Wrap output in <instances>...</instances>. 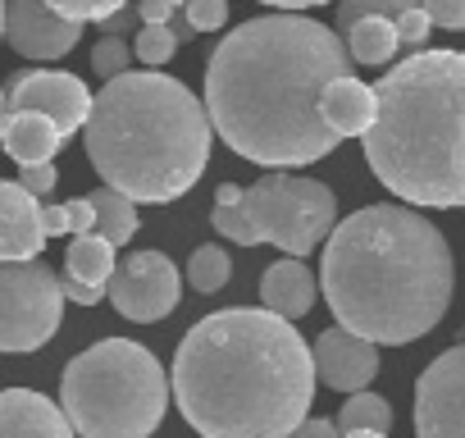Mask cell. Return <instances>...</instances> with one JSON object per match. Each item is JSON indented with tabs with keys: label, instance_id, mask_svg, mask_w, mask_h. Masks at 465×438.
Wrapping results in <instances>:
<instances>
[{
	"label": "cell",
	"instance_id": "obj_19",
	"mask_svg": "<svg viewBox=\"0 0 465 438\" xmlns=\"http://www.w3.org/2000/svg\"><path fill=\"white\" fill-rule=\"evenodd\" d=\"M347 55H351V65H370V69H379V65H388L397 51H401V42H397V24L392 19H379V15H370V19H356L351 28H347Z\"/></svg>",
	"mask_w": 465,
	"mask_h": 438
},
{
	"label": "cell",
	"instance_id": "obj_42",
	"mask_svg": "<svg viewBox=\"0 0 465 438\" xmlns=\"http://www.w3.org/2000/svg\"><path fill=\"white\" fill-rule=\"evenodd\" d=\"M5 5H10V0H0V37H5Z\"/></svg>",
	"mask_w": 465,
	"mask_h": 438
},
{
	"label": "cell",
	"instance_id": "obj_28",
	"mask_svg": "<svg viewBox=\"0 0 465 438\" xmlns=\"http://www.w3.org/2000/svg\"><path fill=\"white\" fill-rule=\"evenodd\" d=\"M46 5L64 19H78V24H105L110 15H119L128 0H46Z\"/></svg>",
	"mask_w": 465,
	"mask_h": 438
},
{
	"label": "cell",
	"instance_id": "obj_33",
	"mask_svg": "<svg viewBox=\"0 0 465 438\" xmlns=\"http://www.w3.org/2000/svg\"><path fill=\"white\" fill-rule=\"evenodd\" d=\"M60 284H64V302H74V306H101L105 302V288H96V284H78L74 274H64Z\"/></svg>",
	"mask_w": 465,
	"mask_h": 438
},
{
	"label": "cell",
	"instance_id": "obj_24",
	"mask_svg": "<svg viewBox=\"0 0 465 438\" xmlns=\"http://www.w3.org/2000/svg\"><path fill=\"white\" fill-rule=\"evenodd\" d=\"M173 51H178V37L169 33V24H142V33H137V42H133V55H137L146 69L169 65Z\"/></svg>",
	"mask_w": 465,
	"mask_h": 438
},
{
	"label": "cell",
	"instance_id": "obj_4",
	"mask_svg": "<svg viewBox=\"0 0 465 438\" xmlns=\"http://www.w3.org/2000/svg\"><path fill=\"white\" fill-rule=\"evenodd\" d=\"M83 142L105 187L137 205H169L205 174L214 128L205 101L178 78L160 69H128L92 96Z\"/></svg>",
	"mask_w": 465,
	"mask_h": 438
},
{
	"label": "cell",
	"instance_id": "obj_9",
	"mask_svg": "<svg viewBox=\"0 0 465 438\" xmlns=\"http://www.w3.org/2000/svg\"><path fill=\"white\" fill-rule=\"evenodd\" d=\"M178 293H183V279L164 252H128L124 261H114V274L105 284V297L114 302V311L133 324H155L173 315Z\"/></svg>",
	"mask_w": 465,
	"mask_h": 438
},
{
	"label": "cell",
	"instance_id": "obj_17",
	"mask_svg": "<svg viewBox=\"0 0 465 438\" xmlns=\"http://www.w3.org/2000/svg\"><path fill=\"white\" fill-rule=\"evenodd\" d=\"M320 114H324V124L338 133V137H365V128L374 124V114H379V96H374V87H365L361 78H333L329 87H324V96H320Z\"/></svg>",
	"mask_w": 465,
	"mask_h": 438
},
{
	"label": "cell",
	"instance_id": "obj_39",
	"mask_svg": "<svg viewBox=\"0 0 465 438\" xmlns=\"http://www.w3.org/2000/svg\"><path fill=\"white\" fill-rule=\"evenodd\" d=\"M169 33H173L178 42H192V37H196V28L187 24V15H183V10H173V15H169Z\"/></svg>",
	"mask_w": 465,
	"mask_h": 438
},
{
	"label": "cell",
	"instance_id": "obj_35",
	"mask_svg": "<svg viewBox=\"0 0 465 438\" xmlns=\"http://www.w3.org/2000/svg\"><path fill=\"white\" fill-rule=\"evenodd\" d=\"M42 234H46V238H64V234H74L64 205H42Z\"/></svg>",
	"mask_w": 465,
	"mask_h": 438
},
{
	"label": "cell",
	"instance_id": "obj_7",
	"mask_svg": "<svg viewBox=\"0 0 465 438\" xmlns=\"http://www.w3.org/2000/svg\"><path fill=\"white\" fill-rule=\"evenodd\" d=\"M242 214L261 243L279 247L292 261H306L338 224V196L320 178H302L292 169H270L252 187H242Z\"/></svg>",
	"mask_w": 465,
	"mask_h": 438
},
{
	"label": "cell",
	"instance_id": "obj_37",
	"mask_svg": "<svg viewBox=\"0 0 465 438\" xmlns=\"http://www.w3.org/2000/svg\"><path fill=\"white\" fill-rule=\"evenodd\" d=\"M173 10H178L173 0H137V19L142 24H169Z\"/></svg>",
	"mask_w": 465,
	"mask_h": 438
},
{
	"label": "cell",
	"instance_id": "obj_29",
	"mask_svg": "<svg viewBox=\"0 0 465 438\" xmlns=\"http://www.w3.org/2000/svg\"><path fill=\"white\" fill-rule=\"evenodd\" d=\"M187 24L196 33H219L228 24V0H187Z\"/></svg>",
	"mask_w": 465,
	"mask_h": 438
},
{
	"label": "cell",
	"instance_id": "obj_12",
	"mask_svg": "<svg viewBox=\"0 0 465 438\" xmlns=\"http://www.w3.org/2000/svg\"><path fill=\"white\" fill-rule=\"evenodd\" d=\"M5 42L24 60H64L83 42V24L55 15L46 0H10L5 5Z\"/></svg>",
	"mask_w": 465,
	"mask_h": 438
},
{
	"label": "cell",
	"instance_id": "obj_2",
	"mask_svg": "<svg viewBox=\"0 0 465 438\" xmlns=\"http://www.w3.org/2000/svg\"><path fill=\"white\" fill-rule=\"evenodd\" d=\"M315 383L297 324L256 306L196 320L169 370V393L196 438H288L306 420Z\"/></svg>",
	"mask_w": 465,
	"mask_h": 438
},
{
	"label": "cell",
	"instance_id": "obj_14",
	"mask_svg": "<svg viewBox=\"0 0 465 438\" xmlns=\"http://www.w3.org/2000/svg\"><path fill=\"white\" fill-rule=\"evenodd\" d=\"M0 438H78L64 406L33 388H0Z\"/></svg>",
	"mask_w": 465,
	"mask_h": 438
},
{
	"label": "cell",
	"instance_id": "obj_15",
	"mask_svg": "<svg viewBox=\"0 0 465 438\" xmlns=\"http://www.w3.org/2000/svg\"><path fill=\"white\" fill-rule=\"evenodd\" d=\"M42 205L19 183L0 178V261H33L42 256Z\"/></svg>",
	"mask_w": 465,
	"mask_h": 438
},
{
	"label": "cell",
	"instance_id": "obj_36",
	"mask_svg": "<svg viewBox=\"0 0 465 438\" xmlns=\"http://www.w3.org/2000/svg\"><path fill=\"white\" fill-rule=\"evenodd\" d=\"M288 438H342V433H338V424H333V420L306 415V420H302V424H297V429H292Z\"/></svg>",
	"mask_w": 465,
	"mask_h": 438
},
{
	"label": "cell",
	"instance_id": "obj_21",
	"mask_svg": "<svg viewBox=\"0 0 465 438\" xmlns=\"http://www.w3.org/2000/svg\"><path fill=\"white\" fill-rule=\"evenodd\" d=\"M64 274H74L78 284H96L105 288L114 274V247L101 234H74L69 256H64Z\"/></svg>",
	"mask_w": 465,
	"mask_h": 438
},
{
	"label": "cell",
	"instance_id": "obj_26",
	"mask_svg": "<svg viewBox=\"0 0 465 438\" xmlns=\"http://www.w3.org/2000/svg\"><path fill=\"white\" fill-rule=\"evenodd\" d=\"M128 65H133V46L124 42V37H101L96 46H92V74L96 78H119V74H128Z\"/></svg>",
	"mask_w": 465,
	"mask_h": 438
},
{
	"label": "cell",
	"instance_id": "obj_41",
	"mask_svg": "<svg viewBox=\"0 0 465 438\" xmlns=\"http://www.w3.org/2000/svg\"><path fill=\"white\" fill-rule=\"evenodd\" d=\"M5 119H10V101H5V92H0V133H5Z\"/></svg>",
	"mask_w": 465,
	"mask_h": 438
},
{
	"label": "cell",
	"instance_id": "obj_1",
	"mask_svg": "<svg viewBox=\"0 0 465 438\" xmlns=\"http://www.w3.org/2000/svg\"><path fill=\"white\" fill-rule=\"evenodd\" d=\"M351 74L347 42L306 15H261L232 28L205 60V114L219 142L265 169H302L338 151L320 114L333 78Z\"/></svg>",
	"mask_w": 465,
	"mask_h": 438
},
{
	"label": "cell",
	"instance_id": "obj_10",
	"mask_svg": "<svg viewBox=\"0 0 465 438\" xmlns=\"http://www.w3.org/2000/svg\"><path fill=\"white\" fill-rule=\"evenodd\" d=\"M415 438H465V343L424 365L415 383Z\"/></svg>",
	"mask_w": 465,
	"mask_h": 438
},
{
	"label": "cell",
	"instance_id": "obj_18",
	"mask_svg": "<svg viewBox=\"0 0 465 438\" xmlns=\"http://www.w3.org/2000/svg\"><path fill=\"white\" fill-rule=\"evenodd\" d=\"M60 142H64L60 124L46 119V114H37V110H10L5 133H0V146H5V155H10L19 169L46 164V160L60 151Z\"/></svg>",
	"mask_w": 465,
	"mask_h": 438
},
{
	"label": "cell",
	"instance_id": "obj_22",
	"mask_svg": "<svg viewBox=\"0 0 465 438\" xmlns=\"http://www.w3.org/2000/svg\"><path fill=\"white\" fill-rule=\"evenodd\" d=\"M333 424H338V433H383L388 438L392 433V406H388V397L361 388V393H347Z\"/></svg>",
	"mask_w": 465,
	"mask_h": 438
},
{
	"label": "cell",
	"instance_id": "obj_31",
	"mask_svg": "<svg viewBox=\"0 0 465 438\" xmlns=\"http://www.w3.org/2000/svg\"><path fill=\"white\" fill-rule=\"evenodd\" d=\"M392 24H397V42H401V46H424V42H429V33H433V24H429L424 5H415V10L397 15Z\"/></svg>",
	"mask_w": 465,
	"mask_h": 438
},
{
	"label": "cell",
	"instance_id": "obj_23",
	"mask_svg": "<svg viewBox=\"0 0 465 438\" xmlns=\"http://www.w3.org/2000/svg\"><path fill=\"white\" fill-rule=\"evenodd\" d=\"M228 279H232V261H228V252L219 247V243H205V247H196L192 252V261H187V284L196 288V293H219V288H228Z\"/></svg>",
	"mask_w": 465,
	"mask_h": 438
},
{
	"label": "cell",
	"instance_id": "obj_11",
	"mask_svg": "<svg viewBox=\"0 0 465 438\" xmlns=\"http://www.w3.org/2000/svg\"><path fill=\"white\" fill-rule=\"evenodd\" d=\"M10 110H37L46 119L60 124L64 137H74L87 114H92V92L78 74H64V69H33V74H15L10 78V92H5Z\"/></svg>",
	"mask_w": 465,
	"mask_h": 438
},
{
	"label": "cell",
	"instance_id": "obj_16",
	"mask_svg": "<svg viewBox=\"0 0 465 438\" xmlns=\"http://www.w3.org/2000/svg\"><path fill=\"white\" fill-rule=\"evenodd\" d=\"M315 297H320V279H315L302 261H292V256L274 261V265L265 270V279H261V302H265V311H274V315H283V320H292V324L315 311Z\"/></svg>",
	"mask_w": 465,
	"mask_h": 438
},
{
	"label": "cell",
	"instance_id": "obj_38",
	"mask_svg": "<svg viewBox=\"0 0 465 438\" xmlns=\"http://www.w3.org/2000/svg\"><path fill=\"white\" fill-rule=\"evenodd\" d=\"M214 205H242V187L238 183H219L214 187Z\"/></svg>",
	"mask_w": 465,
	"mask_h": 438
},
{
	"label": "cell",
	"instance_id": "obj_25",
	"mask_svg": "<svg viewBox=\"0 0 465 438\" xmlns=\"http://www.w3.org/2000/svg\"><path fill=\"white\" fill-rule=\"evenodd\" d=\"M420 0H338V24H342V33L356 24V19H370V15H379V19H397V15H406V10H415Z\"/></svg>",
	"mask_w": 465,
	"mask_h": 438
},
{
	"label": "cell",
	"instance_id": "obj_32",
	"mask_svg": "<svg viewBox=\"0 0 465 438\" xmlns=\"http://www.w3.org/2000/svg\"><path fill=\"white\" fill-rule=\"evenodd\" d=\"M24 192H33V196H42V192H55V183H60V169L46 160V164H28L19 178H15Z\"/></svg>",
	"mask_w": 465,
	"mask_h": 438
},
{
	"label": "cell",
	"instance_id": "obj_6",
	"mask_svg": "<svg viewBox=\"0 0 465 438\" xmlns=\"http://www.w3.org/2000/svg\"><path fill=\"white\" fill-rule=\"evenodd\" d=\"M60 406L78 438H151L169 411V374L133 338H101L60 374Z\"/></svg>",
	"mask_w": 465,
	"mask_h": 438
},
{
	"label": "cell",
	"instance_id": "obj_40",
	"mask_svg": "<svg viewBox=\"0 0 465 438\" xmlns=\"http://www.w3.org/2000/svg\"><path fill=\"white\" fill-rule=\"evenodd\" d=\"M261 5H274V10H288V15H297V10H315V5H329V0H261Z\"/></svg>",
	"mask_w": 465,
	"mask_h": 438
},
{
	"label": "cell",
	"instance_id": "obj_34",
	"mask_svg": "<svg viewBox=\"0 0 465 438\" xmlns=\"http://www.w3.org/2000/svg\"><path fill=\"white\" fill-rule=\"evenodd\" d=\"M64 210H69V229H74V234H92V229H96V210H92L87 196H83V201H64Z\"/></svg>",
	"mask_w": 465,
	"mask_h": 438
},
{
	"label": "cell",
	"instance_id": "obj_13",
	"mask_svg": "<svg viewBox=\"0 0 465 438\" xmlns=\"http://www.w3.org/2000/svg\"><path fill=\"white\" fill-rule=\"evenodd\" d=\"M311 361H315V379L329 383L333 393H361L379 374V347L342 324L324 329L311 343Z\"/></svg>",
	"mask_w": 465,
	"mask_h": 438
},
{
	"label": "cell",
	"instance_id": "obj_5",
	"mask_svg": "<svg viewBox=\"0 0 465 438\" xmlns=\"http://www.w3.org/2000/svg\"><path fill=\"white\" fill-rule=\"evenodd\" d=\"M370 174L406 205L465 210V51H415L379 83Z\"/></svg>",
	"mask_w": 465,
	"mask_h": 438
},
{
	"label": "cell",
	"instance_id": "obj_8",
	"mask_svg": "<svg viewBox=\"0 0 465 438\" xmlns=\"http://www.w3.org/2000/svg\"><path fill=\"white\" fill-rule=\"evenodd\" d=\"M64 320V284L42 256L0 261V352H37Z\"/></svg>",
	"mask_w": 465,
	"mask_h": 438
},
{
	"label": "cell",
	"instance_id": "obj_43",
	"mask_svg": "<svg viewBox=\"0 0 465 438\" xmlns=\"http://www.w3.org/2000/svg\"><path fill=\"white\" fill-rule=\"evenodd\" d=\"M342 438H383V433H342Z\"/></svg>",
	"mask_w": 465,
	"mask_h": 438
},
{
	"label": "cell",
	"instance_id": "obj_27",
	"mask_svg": "<svg viewBox=\"0 0 465 438\" xmlns=\"http://www.w3.org/2000/svg\"><path fill=\"white\" fill-rule=\"evenodd\" d=\"M210 224L228 238V243H238V247H261L256 229H252V219L242 214V205H214L210 210Z\"/></svg>",
	"mask_w": 465,
	"mask_h": 438
},
{
	"label": "cell",
	"instance_id": "obj_20",
	"mask_svg": "<svg viewBox=\"0 0 465 438\" xmlns=\"http://www.w3.org/2000/svg\"><path fill=\"white\" fill-rule=\"evenodd\" d=\"M87 201H92V210H96V229H92V234H101L110 247H128L133 234H137V201H128V196L114 192V187H101V192H92Z\"/></svg>",
	"mask_w": 465,
	"mask_h": 438
},
{
	"label": "cell",
	"instance_id": "obj_3",
	"mask_svg": "<svg viewBox=\"0 0 465 438\" xmlns=\"http://www.w3.org/2000/svg\"><path fill=\"white\" fill-rule=\"evenodd\" d=\"M320 288L342 329L374 347L420 343L447 315L456 261L438 224L406 201L351 210L324 238Z\"/></svg>",
	"mask_w": 465,
	"mask_h": 438
},
{
	"label": "cell",
	"instance_id": "obj_30",
	"mask_svg": "<svg viewBox=\"0 0 465 438\" xmlns=\"http://www.w3.org/2000/svg\"><path fill=\"white\" fill-rule=\"evenodd\" d=\"M424 15L433 28H447V33H465V0H420Z\"/></svg>",
	"mask_w": 465,
	"mask_h": 438
}]
</instances>
